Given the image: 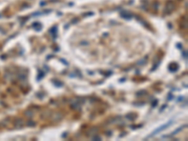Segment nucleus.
Returning a JSON list of instances; mask_svg holds the SVG:
<instances>
[{"label":"nucleus","mask_w":188,"mask_h":141,"mask_svg":"<svg viewBox=\"0 0 188 141\" xmlns=\"http://www.w3.org/2000/svg\"><path fill=\"white\" fill-rule=\"evenodd\" d=\"M170 123H171V121H170V122H167V123H166V124H165V125L161 126V127H159V128H158V129H157V130H155L154 132L153 133V134H150V137H153V135H154V134H158V133H159V132H161V131L165 130V129H166V128H167V126L169 125V124H170Z\"/></svg>","instance_id":"f257e3e1"}]
</instances>
